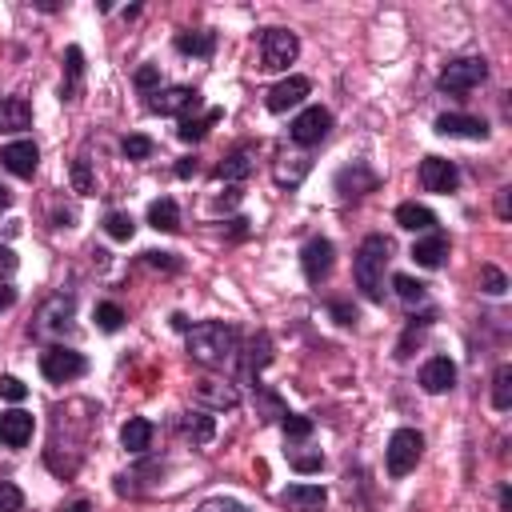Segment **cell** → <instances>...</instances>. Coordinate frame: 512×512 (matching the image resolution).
Here are the masks:
<instances>
[{
	"instance_id": "obj_23",
	"label": "cell",
	"mask_w": 512,
	"mask_h": 512,
	"mask_svg": "<svg viewBox=\"0 0 512 512\" xmlns=\"http://www.w3.org/2000/svg\"><path fill=\"white\" fill-rule=\"evenodd\" d=\"M33 125V108L24 97H8L0 100V133H24Z\"/></svg>"
},
{
	"instance_id": "obj_49",
	"label": "cell",
	"mask_w": 512,
	"mask_h": 512,
	"mask_svg": "<svg viewBox=\"0 0 512 512\" xmlns=\"http://www.w3.org/2000/svg\"><path fill=\"white\" fill-rule=\"evenodd\" d=\"M13 304H16V288L13 284H0V312L13 309Z\"/></svg>"
},
{
	"instance_id": "obj_53",
	"label": "cell",
	"mask_w": 512,
	"mask_h": 512,
	"mask_svg": "<svg viewBox=\"0 0 512 512\" xmlns=\"http://www.w3.org/2000/svg\"><path fill=\"white\" fill-rule=\"evenodd\" d=\"M497 212L508 220V192H500V197H497Z\"/></svg>"
},
{
	"instance_id": "obj_40",
	"label": "cell",
	"mask_w": 512,
	"mask_h": 512,
	"mask_svg": "<svg viewBox=\"0 0 512 512\" xmlns=\"http://www.w3.org/2000/svg\"><path fill=\"white\" fill-rule=\"evenodd\" d=\"M24 508V492L13 480H0V512H21Z\"/></svg>"
},
{
	"instance_id": "obj_30",
	"label": "cell",
	"mask_w": 512,
	"mask_h": 512,
	"mask_svg": "<svg viewBox=\"0 0 512 512\" xmlns=\"http://www.w3.org/2000/svg\"><path fill=\"white\" fill-rule=\"evenodd\" d=\"M217 49V33H176V52L184 57H212Z\"/></svg>"
},
{
	"instance_id": "obj_7",
	"label": "cell",
	"mask_w": 512,
	"mask_h": 512,
	"mask_svg": "<svg viewBox=\"0 0 512 512\" xmlns=\"http://www.w3.org/2000/svg\"><path fill=\"white\" fill-rule=\"evenodd\" d=\"M329 133H332V113H329V108H321V105L304 108V113L293 120V128H288V136H293V144H301V148L321 144Z\"/></svg>"
},
{
	"instance_id": "obj_35",
	"label": "cell",
	"mask_w": 512,
	"mask_h": 512,
	"mask_svg": "<svg viewBox=\"0 0 512 512\" xmlns=\"http://www.w3.org/2000/svg\"><path fill=\"white\" fill-rule=\"evenodd\" d=\"M120 324H125V309L113 301H105V304H97V329L100 332H120Z\"/></svg>"
},
{
	"instance_id": "obj_2",
	"label": "cell",
	"mask_w": 512,
	"mask_h": 512,
	"mask_svg": "<svg viewBox=\"0 0 512 512\" xmlns=\"http://www.w3.org/2000/svg\"><path fill=\"white\" fill-rule=\"evenodd\" d=\"M393 260V240L372 232V237L360 240L357 260H352V276H357V288L365 293V301H385V268Z\"/></svg>"
},
{
	"instance_id": "obj_36",
	"label": "cell",
	"mask_w": 512,
	"mask_h": 512,
	"mask_svg": "<svg viewBox=\"0 0 512 512\" xmlns=\"http://www.w3.org/2000/svg\"><path fill=\"white\" fill-rule=\"evenodd\" d=\"M480 293H489V296H505V293H508V276L500 273L497 265H484V268H480Z\"/></svg>"
},
{
	"instance_id": "obj_4",
	"label": "cell",
	"mask_w": 512,
	"mask_h": 512,
	"mask_svg": "<svg viewBox=\"0 0 512 512\" xmlns=\"http://www.w3.org/2000/svg\"><path fill=\"white\" fill-rule=\"evenodd\" d=\"M484 77H489V61H484V57H461V61L444 64L441 88L449 92V97H464V92H472L477 85H484Z\"/></svg>"
},
{
	"instance_id": "obj_26",
	"label": "cell",
	"mask_w": 512,
	"mask_h": 512,
	"mask_svg": "<svg viewBox=\"0 0 512 512\" xmlns=\"http://www.w3.org/2000/svg\"><path fill=\"white\" fill-rule=\"evenodd\" d=\"M220 116H225L220 108H209L204 116H184L181 128H176V136H181L184 144H197V141H204V136H209L212 125H220Z\"/></svg>"
},
{
	"instance_id": "obj_11",
	"label": "cell",
	"mask_w": 512,
	"mask_h": 512,
	"mask_svg": "<svg viewBox=\"0 0 512 512\" xmlns=\"http://www.w3.org/2000/svg\"><path fill=\"white\" fill-rule=\"evenodd\" d=\"M309 92H312L309 77H284L281 85H273V88H268L265 105H268V113H288V108L304 105V97H309Z\"/></svg>"
},
{
	"instance_id": "obj_34",
	"label": "cell",
	"mask_w": 512,
	"mask_h": 512,
	"mask_svg": "<svg viewBox=\"0 0 512 512\" xmlns=\"http://www.w3.org/2000/svg\"><path fill=\"white\" fill-rule=\"evenodd\" d=\"M105 232H108L113 240H133L136 220L128 217V212H108V217H105Z\"/></svg>"
},
{
	"instance_id": "obj_42",
	"label": "cell",
	"mask_w": 512,
	"mask_h": 512,
	"mask_svg": "<svg viewBox=\"0 0 512 512\" xmlns=\"http://www.w3.org/2000/svg\"><path fill=\"white\" fill-rule=\"evenodd\" d=\"M125 156L128 161H144V156H153V141H148V136H125Z\"/></svg>"
},
{
	"instance_id": "obj_55",
	"label": "cell",
	"mask_w": 512,
	"mask_h": 512,
	"mask_svg": "<svg viewBox=\"0 0 512 512\" xmlns=\"http://www.w3.org/2000/svg\"><path fill=\"white\" fill-rule=\"evenodd\" d=\"M500 508L512 512V492H508V484H505V489H500Z\"/></svg>"
},
{
	"instance_id": "obj_8",
	"label": "cell",
	"mask_w": 512,
	"mask_h": 512,
	"mask_svg": "<svg viewBox=\"0 0 512 512\" xmlns=\"http://www.w3.org/2000/svg\"><path fill=\"white\" fill-rule=\"evenodd\" d=\"M204 105L200 100V92L197 88H189V85H172V88H156L153 92V100H148V108L153 113H161V116H189V113H197V108Z\"/></svg>"
},
{
	"instance_id": "obj_52",
	"label": "cell",
	"mask_w": 512,
	"mask_h": 512,
	"mask_svg": "<svg viewBox=\"0 0 512 512\" xmlns=\"http://www.w3.org/2000/svg\"><path fill=\"white\" fill-rule=\"evenodd\" d=\"M240 200V189H228V197H220V209H232Z\"/></svg>"
},
{
	"instance_id": "obj_28",
	"label": "cell",
	"mask_w": 512,
	"mask_h": 512,
	"mask_svg": "<svg viewBox=\"0 0 512 512\" xmlns=\"http://www.w3.org/2000/svg\"><path fill=\"white\" fill-rule=\"evenodd\" d=\"M148 225H153L156 232H176L181 228V209H176V200L161 197L148 204Z\"/></svg>"
},
{
	"instance_id": "obj_22",
	"label": "cell",
	"mask_w": 512,
	"mask_h": 512,
	"mask_svg": "<svg viewBox=\"0 0 512 512\" xmlns=\"http://www.w3.org/2000/svg\"><path fill=\"white\" fill-rule=\"evenodd\" d=\"M444 256H449V237H444V232H428L424 240H416L413 245V260L421 268H441L444 265Z\"/></svg>"
},
{
	"instance_id": "obj_13",
	"label": "cell",
	"mask_w": 512,
	"mask_h": 512,
	"mask_svg": "<svg viewBox=\"0 0 512 512\" xmlns=\"http://www.w3.org/2000/svg\"><path fill=\"white\" fill-rule=\"evenodd\" d=\"M456 181H461V172H456L452 161H444V156H424V161H421V184L428 192L449 197V192L456 189Z\"/></svg>"
},
{
	"instance_id": "obj_17",
	"label": "cell",
	"mask_w": 512,
	"mask_h": 512,
	"mask_svg": "<svg viewBox=\"0 0 512 512\" xmlns=\"http://www.w3.org/2000/svg\"><path fill=\"white\" fill-rule=\"evenodd\" d=\"M281 505L288 512H321L329 505V492H324V484H288L281 492Z\"/></svg>"
},
{
	"instance_id": "obj_33",
	"label": "cell",
	"mask_w": 512,
	"mask_h": 512,
	"mask_svg": "<svg viewBox=\"0 0 512 512\" xmlns=\"http://www.w3.org/2000/svg\"><path fill=\"white\" fill-rule=\"evenodd\" d=\"M393 288H396V296L405 304H421L424 301V284L416 281V276H408V273H396L393 276Z\"/></svg>"
},
{
	"instance_id": "obj_47",
	"label": "cell",
	"mask_w": 512,
	"mask_h": 512,
	"mask_svg": "<svg viewBox=\"0 0 512 512\" xmlns=\"http://www.w3.org/2000/svg\"><path fill=\"white\" fill-rule=\"evenodd\" d=\"M16 265H21V260H16L13 248L0 245V276H13V273H16Z\"/></svg>"
},
{
	"instance_id": "obj_54",
	"label": "cell",
	"mask_w": 512,
	"mask_h": 512,
	"mask_svg": "<svg viewBox=\"0 0 512 512\" xmlns=\"http://www.w3.org/2000/svg\"><path fill=\"white\" fill-rule=\"evenodd\" d=\"M172 329H181V332H189V316H184V312H176V316H172Z\"/></svg>"
},
{
	"instance_id": "obj_43",
	"label": "cell",
	"mask_w": 512,
	"mask_h": 512,
	"mask_svg": "<svg viewBox=\"0 0 512 512\" xmlns=\"http://www.w3.org/2000/svg\"><path fill=\"white\" fill-rule=\"evenodd\" d=\"M329 312H332V321H337V324H344V329H352V324L360 321L357 309H352L349 301H329Z\"/></svg>"
},
{
	"instance_id": "obj_37",
	"label": "cell",
	"mask_w": 512,
	"mask_h": 512,
	"mask_svg": "<svg viewBox=\"0 0 512 512\" xmlns=\"http://www.w3.org/2000/svg\"><path fill=\"white\" fill-rule=\"evenodd\" d=\"M281 424H284V436H288V441H309V436H312V421H309V416L284 413Z\"/></svg>"
},
{
	"instance_id": "obj_1",
	"label": "cell",
	"mask_w": 512,
	"mask_h": 512,
	"mask_svg": "<svg viewBox=\"0 0 512 512\" xmlns=\"http://www.w3.org/2000/svg\"><path fill=\"white\" fill-rule=\"evenodd\" d=\"M240 337L237 329L225 321H204L197 329H189V357L197 360L200 368H225L237 360Z\"/></svg>"
},
{
	"instance_id": "obj_19",
	"label": "cell",
	"mask_w": 512,
	"mask_h": 512,
	"mask_svg": "<svg viewBox=\"0 0 512 512\" xmlns=\"http://www.w3.org/2000/svg\"><path fill=\"white\" fill-rule=\"evenodd\" d=\"M253 169H256V148L240 144V148H232L225 161L217 164V176H220V181H228V184H237V181H245V176H253Z\"/></svg>"
},
{
	"instance_id": "obj_5",
	"label": "cell",
	"mask_w": 512,
	"mask_h": 512,
	"mask_svg": "<svg viewBox=\"0 0 512 512\" xmlns=\"http://www.w3.org/2000/svg\"><path fill=\"white\" fill-rule=\"evenodd\" d=\"M296 52H301L296 33H288V29H265L260 33V64H265L268 72H284L288 64L296 61Z\"/></svg>"
},
{
	"instance_id": "obj_20",
	"label": "cell",
	"mask_w": 512,
	"mask_h": 512,
	"mask_svg": "<svg viewBox=\"0 0 512 512\" xmlns=\"http://www.w3.org/2000/svg\"><path fill=\"white\" fill-rule=\"evenodd\" d=\"M456 385V365L449 357H433V360H424V368H421V388L424 393H449V388Z\"/></svg>"
},
{
	"instance_id": "obj_27",
	"label": "cell",
	"mask_w": 512,
	"mask_h": 512,
	"mask_svg": "<svg viewBox=\"0 0 512 512\" xmlns=\"http://www.w3.org/2000/svg\"><path fill=\"white\" fill-rule=\"evenodd\" d=\"M120 444H125L128 452H148V444H153V421H144V416H133L125 428H120Z\"/></svg>"
},
{
	"instance_id": "obj_38",
	"label": "cell",
	"mask_w": 512,
	"mask_h": 512,
	"mask_svg": "<svg viewBox=\"0 0 512 512\" xmlns=\"http://www.w3.org/2000/svg\"><path fill=\"white\" fill-rule=\"evenodd\" d=\"M72 189H77L80 197H92V192H97V184H92V169H88L85 156H80V161H72Z\"/></svg>"
},
{
	"instance_id": "obj_10",
	"label": "cell",
	"mask_w": 512,
	"mask_h": 512,
	"mask_svg": "<svg viewBox=\"0 0 512 512\" xmlns=\"http://www.w3.org/2000/svg\"><path fill=\"white\" fill-rule=\"evenodd\" d=\"M377 172L368 169V164H349V169H340L337 172V192H340V200H360V197H368V192H377Z\"/></svg>"
},
{
	"instance_id": "obj_14",
	"label": "cell",
	"mask_w": 512,
	"mask_h": 512,
	"mask_svg": "<svg viewBox=\"0 0 512 512\" xmlns=\"http://www.w3.org/2000/svg\"><path fill=\"white\" fill-rule=\"evenodd\" d=\"M33 413H24V408H8V413H0V444H8V449H24V444L33 441Z\"/></svg>"
},
{
	"instance_id": "obj_6",
	"label": "cell",
	"mask_w": 512,
	"mask_h": 512,
	"mask_svg": "<svg viewBox=\"0 0 512 512\" xmlns=\"http://www.w3.org/2000/svg\"><path fill=\"white\" fill-rule=\"evenodd\" d=\"M41 372H44V380H52V385H69V380L85 377V372H88V360L80 357L77 349L52 344L49 352H41Z\"/></svg>"
},
{
	"instance_id": "obj_3",
	"label": "cell",
	"mask_w": 512,
	"mask_h": 512,
	"mask_svg": "<svg viewBox=\"0 0 512 512\" xmlns=\"http://www.w3.org/2000/svg\"><path fill=\"white\" fill-rule=\"evenodd\" d=\"M421 452H424V436L416 433V428H396V433L388 436V449H385L388 477L393 480L408 477V472L416 469V461H421Z\"/></svg>"
},
{
	"instance_id": "obj_29",
	"label": "cell",
	"mask_w": 512,
	"mask_h": 512,
	"mask_svg": "<svg viewBox=\"0 0 512 512\" xmlns=\"http://www.w3.org/2000/svg\"><path fill=\"white\" fill-rule=\"evenodd\" d=\"M181 433L189 436L192 444H209L212 436H217V421H212L209 413H184L181 416Z\"/></svg>"
},
{
	"instance_id": "obj_24",
	"label": "cell",
	"mask_w": 512,
	"mask_h": 512,
	"mask_svg": "<svg viewBox=\"0 0 512 512\" xmlns=\"http://www.w3.org/2000/svg\"><path fill=\"white\" fill-rule=\"evenodd\" d=\"M396 225L408 228V232H433L436 212L424 209V204H416V200H405V204H396Z\"/></svg>"
},
{
	"instance_id": "obj_50",
	"label": "cell",
	"mask_w": 512,
	"mask_h": 512,
	"mask_svg": "<svg viewBox=\"0 0 512 512\" xmlns=\"http://www.w3.org/2000/svg\"><path fill=\"white\" fill-rule=\"evenodd\" d=\"M228 225H232V237H248V220H245V217L228 220Z\"/></svg>"
},
{
	"instance_id": "obj_48",
	"label": "cell",
	"mask_w": 512,
	"mask_h": 512,
	"mask_svg": "<svg viewBox=\"0 0 512 512\" xmlns=\"http://www.w3.org/2000/svg\"><path fill=\"white\" fill-rule=\"evenodd\" d=\"M176 176H181V181H189V176H197V161H192V156H184V161H176Z\"/></svg>"
},
{
	"instance_id": "obj_9",
	"label": "cell",
	"mask_w": 512,
	"mask_h": 512,
	"mask_svg": "<svg viewBox=\"0 0 512 512\" xmlns=\"http://www.w3.org/2000/svg\"><path fill=\"white\" fill-rule=\"evenodd\" d=\"M332 240H324V237H312L309 245L301 248V268H304V281L309 284H321L324 276L332 273Z\"/></svg>"
},
{
	"instance_id": "obj_56",
	"label": "cell",
	"mask_w": 512,
	"mask_h": 512,
	"mask_svg": "<svg viewBox=\"0 0 512 512\" xmlns=\"http://www.w3.org/2000/svg\"><path fill=\"white\" fill-rule=\"evenodd\" d=\"M8 204H13V192H8V189H0V212H5Z\"/></svg>"
},
{
	"instance_id": "obj_41",
	"label": "cell",
	"mask_w": 512,
	"mask_h": 512,
	"mask_svg": "<svg viewBox=\"0 0 512 512\" xmlns=\"http://www.w3.org/2000/svg\"><path fill=\"white\" fill-rule=\"evenodd\" d=\"M133 85L141 88V92H153L156 85H161V64H141V69H136V77H133Z\"/></svg>"
},
{
	"instance_id": "obj_45",
	"label": "cell",
	"mask_w": 512,
	"mask_h": 512,
	"mask_svg": "<svg viewBox=\"0 0 512 512\" xmlns=\"http://www.w3.org/2000/svg\"><path fill=\"white\" fill-rule=\"evenodd\" d=\"M197 512H253V508H245L240 500H225V497H217V500H204V505Z\"/></svg>"
},
{
	"instance_id": "obj_25",
	"label": "cell",
	"mask_w": 512,
	"mask_h": 512,
	"mask_svg": "<svg viewBox=\"0 0 512 512\" xmlns=\"http://www.w3.org/2000/svg\"><path fill=\"white\" fill-rule=\"evenodd\" d=\"M64 77H69V80H64L61 97H64V100H69V105H72V100L80 97V80H85V52H80L77 44H72L69 52H64Z\"/></svg>"
},
{
	"instance_id": "obj_12",
	"label": "cell",
	"mask_w": 512,
	"mask_h": 512,
	"mask_svg": "<svg viewBox=\"0 0 512 512\" xmlns=\"http://www.w3.org/2000/svg\"><path fill=\"white\" fill-rule=\"evenodd\" d=\"M192 396H197L200 408H212V413H225V408H237V405H240V393H237V388H232L228 380H212V377L197 380Z\"/></svg>"
},
{
	"instance_id": "obj_51",
	"label": "cell",
	"mask_w": 512,
	"mask_h": 512,
	"mask_svg": "<svg viewBox=\"0 0 512 512\" xmlns=\"http://www.w3.org/2000/svg\"><path fill=\"white\" fill-rule=\"evenodd\" d=\"M61 512H92V505H88V500H69Z\"/></svg>"
},
{
	"instance_id": "obj_31",
	"label": "cell",
	"mask_w": 512,
	"mask_h": 512,
	"mask_svg": "<svg viewBox=\"0 0 512 512\" xmlns=\"http://www.w3.org/2000/svg\"><path fill=\"white\" fill-rule=\"evenodd\" d=\"M273 360V337L268 332H256L253 340H248V357H245V377H253Z\"/></svg>"
},
{
	"instance_id": "obj_44",
	"label": "cell",
	"mask_w": 512,
	"mask_h": 512,
	"mask_svg": "<svg viewBox=\"0 0 512 512\" xmlns=\"http://www.w3.org/2000/svg\"><path fill=\"white\" fill-rule=\"evenodd\" d=\"M0 396H5V400H13V405H21V400L29 396V388H24L16 377H0Z\"/></svg>"
},
{
	"instance_id": "obj_32",
	"label": "cell",
	"mask_w": 512,
	"mask_h": 512,
	"mask_svg": "<svg viewBox=\"0 0 512 512\" xmlns=\"http://www.w3.org/2000/svg\"><path fill=\"white\" fill-rule=\"evenodd\" d=\"M492 408L497 413H508L512 408V368L508 365H500L497 377H492Z\"/></svg>"
},
{
	"instance_id": "obj_18",
	"label": "cell",
	"mask_w": 512,
	"mask_h": 512,
	"mask_svg": "<svg viewBox=\"0 0 512 512\" xmlns=\"http://www.w3.org/2000/svg\"><path fill=\"white\" fill-rule=\"evenodd\" d=\"M436 133L441 136H469V141H489V125H484L480 116H464V113L436 116Z\"/></svg>"
},
{
	"instance_id": "obj_15",
	"label": "cell",
	"mask_w": 512,
	"mask_h": 512,
	"mask_svg": "<svg viewBox=\"0 0 512 512\" xmlns=\"http://www.w3.org/2000/svg\"><path fill=\"white\" fill-rule=\"evenodd\" d=\"M36 161H41V153H36L33 141H13V144L0 148V164H5L13 176H21V181H33Z\"/></svg>"
},
{
	"instance_id": "obj_16",
	"label": "cell",
	"mask_w": 512,
	"mask_h": 512,
	"mask_svg": "<svg viewBox=\"0 0 512 512\" xmlns=\"http://www.w3.org/2000/svg\"><path fill=\"white\" fill-rule=\"evenodd\" d=\"M72 309H77V301H72V296H64V293H57V296H52V301L41 309V316H36L33 332H36V337H44V332H61V329H69Z\"/></svg>"
},
{
	"instance_id": "obj_39",
	"label": "cell",
	"mask_w": 512,
	"mask_h": 512,
	"mask_svg": "<svg viewBox=\"0 0 512 512\" xmlns=\"http://www.w3.org/2000/svg\"><path fill=\"white\" fill-rule=\"evenodd\" d=\"M288 464H293L296 472H321L324 469V456H321V449H312V452H288Z\"/></svg>"
},
{
	"instance_id": "obj_46",
	"label": "cell",
	"mask_w": 512,
	"mask_h": 512,
	"mask_svg": "<svg viewBox=\"0 0 512 512\" xmlns=\"http://www.w3.org/2000/svg\"><path fill=\"white\" fill-rule=\"evenodd\" d=\"M144 260L153 268H164V273H181V260H176L172 253H144Z\"/></svg>"
},
{
	"instance_id": "obj_21",
	"label": "cell",
	"mask_w": 512,
	"mask_h": 512,
	"mask_svg": "<svg viewBox=\"0 0 512 512\" xmlns=\"http://www.w3.org/2000/svg\"><path fill=\"white\" fill-rule=\"evenodd\" d=\"M309 172H312V161L301 153H293V156L284 153V156H276V164H273V181L281 184V189H296Z\"/></svg>"
}]
</instances>
